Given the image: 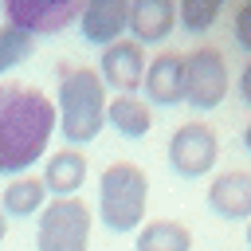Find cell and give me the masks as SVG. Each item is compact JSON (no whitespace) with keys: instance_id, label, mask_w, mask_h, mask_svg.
I'll use <instances>...</instances> for the list:
<instances>
[{"instance_id":"obj_2","label":"cell","mask_w":251,"mask_h":251,"mask_svg":"<svg viewBox=\"0 0 251 251\" xmlns=\"http://www.w3.org/2000/svg\"><path fill=\"white\" fill-rule=\"evenodd\" d=\"M106 86L90 67H59V102H55V129L75 145H86L106 126Z\"/></svg>"},{"instance_id":"obj_13","label":"cell","mask_w":251,"mask_h":251,"mask_svg":"<svg viewBox=\"0 0 251 251\" xmlns=\"http://www.w3.org/2000/svg\"><path fill=\"white\" fill-rule=\"evenodd\" d=\"M43 188H47V196H55V200H67V196H78V188H82V180H86V157L78 153V149H59V153H51L47 157V165H43Z\"/></svg>"},{"instance_id":"obj_10","label":"cell","mask_w":251,"mask_h":251,"mask_svg":"<svg viewBox=\"0 0 251 251\" xmlns=\"http://www.w3.org/2000/svg\"><path fill=\"white\" fill-rule=\"evenodd\" d=\"M141 90H145L149 102H157V106H176V102H184V55H180V51H161L157 59H149V63H145Z\"/></svg>"},{"instance_id":"obj_19","label":"cell","mask_w":251,"mask_h":251,"mask_svg":"<svg viewBox=\"0 0 251 251\" xmlns=\"http://www.w3.org/2000/svg\"><path fill=\"white\" fill-rule=\"evenodd\" d=\"M235 43H239V47L251 55V0H247V4L235 12Z\"/></svg>"},{"instance_id":"obj_8","label":"cell","mask_w":251,"mask_h":251,"mask_svg":"<svg viewBox=\"0 0 251 251\" xmlns=\"http://www.w3.org/2000/svg\"><path fill=\"white\" fill-rule=\"evenodd\" d=\"M145 47L133 43V39H118L110 47H102V59H98V78L102 86L118 90V94H137L141 90V78H145Z\"/></svg>"},{"instance_id":"obj_1","label":"cell","mask_w":251,"mask_h":251,"mask_svg":"<svg viewBox=\"0 0 251 251\" xmlns=\"http://www.w3.org/2000/svg\"><path fill=\"white\" fill-rule=\"evenodd\" d=\"M55 133V102L20 82H0V173L24 176Z\"/></svg>"},{"instance_id":"obj_6","label":"cell","mask_w":251,"mask_h":251,"mask_svg":"<svg viewBox=\"0 0 251 251\" xmlns=\"http://www.w3.org/2000/svg\"><path fill=\"white\" fill-rule=\"evenodd\" d=\"M227 94V63L220 47H196L184 55V102L196 110H216Z\"/></svg>"},{"instance_id":"obj_20","label":"cell","mask_w":251,"mask_h":251,"mask_svg":"<svg viewBox=\"0 0 251 251\" xmlns=\"http://www.w3.org/2000/svg\"><path fill=\"white\" fill-rule=\"evenodd\" d=\"M239 94H243V102L251 106V63L239 71Z\"/></svg>"},{"instance_id":"obj_18","label":"cell","mask_w":251,"mask_h":251,"mask_svg":"<svg viewBox=\"0 0 251 251\" xmlns=\"http://www.w3.org/2000/svg\"><path fill=\"white\" fill-rule=\"evenodd\" d=\"M35 51V39L27 35V31H20V27H0V75L4 71H12L16 63H24L27 55Z\"/></svg>"},{"instance_id":"obj_7","label":"cell","mask_w":251,"mask_h":251,"mask_svg":"<svg viewBox=\"0 0 251 251\" xmlns=\"http://www.w3.org/2000/svg\"><path fill=\"white\" fill-rule=\"evenodd\" d=\"M0 8L8 16V27H20L35 39V35H55L71 20H78L82 0H0Z\"/></svg>"},{"instance_id":"obj_14","label":"cell","mask_w":251,"mask_h":251,"mask_svg":"<svg viewBox=\"0 0 251 251\" xmlns=\"http://www.w3.org/2000/svg\"><path fill=\"white\" fill-rule=\"evenodd\" d=\"M106 126H114L122 137L137 141V137H145L149 126H153V110H149V102L137 98V94H118V98L106 102Z\"/></svg>"},{"instance_id":"obj_17","label":"cell","mask_w":251,"mask_h":251,"mask_svg":"<svg viewBox=\"0 0 251 251\" xmlns=\"http://www.w3.org/2000/svg\"><path fill=\"white\" fill-rule=\"evenodd\" d=\"M227 0H176V24H184V31H208Z\"/></svg>"},{"instance_id":"obj_9","label":"cell","mask_w":251,"mask_h":251,"mask_svg":"<svg viewBox=\"0 0 251 251\" xmlns=\"http://www.w3.org/2000/svg\"><path fill=\"white\" fill-rule=\"evenodd\" d=\"M126 24H129V0H82L78 27H82L86 43H94V47L118 43V39H126Z\"/></svg>"},{"instance_id":"obj_12","label":"cell","mask_w":251,"mask_h":251,"mask_svg":"<svg viewBox=\"0 0 251 251\" xmlns=\"http://www.w3.org/2000/svg\"><path fill=\"white\" fill-rule=\"evenodd\" d=\"M176 27V0H129V24L126 31L133 43H161Z\"/></svg>"},{"instance_id":"obj_22","label":"cell","mask_w":251,"mask_h":251,"mask_svg":"<svg viewBox=\"0 0 251 251\" xmlns=\"http://www.w3.org/2000/svg\"><path fill=\"white\" fill-rule=\"evenodd\" d=\"M243 145H247V149H251V122H247V126H243Z\"/></svg>"},{"instance_id":"obj_4","label":"cell","mask_w":251,"mask_h":251,"mask_svg":"<svg viewBox=\"0 0 251 251\" xmlns=\"http://www.w3.org/2000/svg\"><path fill=\"white\" fill-rule=\"evenodd\" d=\"M90 243V208L78 196L47 200L35 227V251H86Z\"/></svg>"},{"instance_id":"obj_16","label":"cell","mask_w":251,"mask_h":251,"mask_svg":"<svg viewBox=\"0 0 251 251\" xmlns=\"http://www.w3.org/2000/svg\"><path fill=\"white\" fill-rule=\"evenodd\" d=\"M133 251H192V231L180 220H149L137 227Z\"/></svg>"},{"instance_id":"obj_5","label":"cell","mask_w":251,"mask_h":251,"mask_svg":"<svg viewBox=\"0 0 251 251\" xmlns=\"http://www.w3.org/2000/svg\"><path fill=\"white\" fill-rule=\"evenodd\" d=\"M216 157H220V137L208 122H184L173 129L169 137V165L176 176L184 180H196V176H208L216 169Z\"/></svg>"},{"instance_id":"obj_23","label":"cell","mask_w":251,"mask_h":251,"mask_svg":"<svg viewBox=\"0 0 251 251\" xmlns=\"http://www.w3.org/2000/svg\"><path fill=\"white\" fill-rule=\"evenodd\" d=\"M247 247H251V220H247Z\"/></svg>"},{"instance_id":"obj_21","label":"cell","mask_w":251,"mask_h":251,"mask_svg":"<svg viewBox=\"0 0 251 251\" xmlns=\"http://www.w3.org/2000/svg\"><path fill=\"white\" fill-rule=\"evenodd\" d=\"M4 235H8V216L0 212V243H4Z\"/></svg>"},{"instance_id":"obj_11","label":"cell","mask_w":251,"mask_h":251,"mask_svg":"<svg viewBox=\"0 0 251 251\" xmlns=\"http://www.w3.org/2000/svg\"><path fill=\"white\" fill-rule=\"evenodd\" d=\"M208 208L220 220H251V173L227 169L208 184Z\"/></svg>"},{"instance_id":"obj_15","label":"cell","mask_w":251,"mask_h":251,"mask_svg":"<svg viewBox=\"0 0 251 251\" xmlns=\"http://www.w3.org/2000/svg\"><path fill=\"white\" fill-rule=\"evenodd\" d=\"M43 204H47V188H43L39 176H12L8 188L0 192V212L4 216H16V220L39 216Z\"/></svg>"},{"instance_id":"obj_3","label":"cell","mask_w":251,"mask_h":251,"mask_svg":"<svg viewBox=\"0 0 251 251\" xmlns=\"http://www.w3.org/2000/svg\"><path fill=\"white\" fill-rule=\"evenodd\" d=\"M149 176L133 161H114L98 176V216L110 231H137L145 220Z\"/></svg>"}]
</instances>
